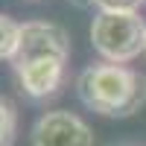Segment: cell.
I'll return each instance as SVG.
<instances>
[{"label":"cell","mask_w":146,"mask_h":146,"mask_svg":"<svg viewBox=\"0 0 146 146\" xmlns=\"http://www.w3.org/2000/svg\"><path fill=\"white\" fill-rule=\"evenodd\" d=\"M76 96L102 117L126 120L146 105V76L126 64H91L76 79Z\"/></svg>","instance_id":"obj_1"},{"label":"cell","mask_w":146,"mask_h":146,"mask_svg":"<svg viewBox=\"0 0 146 146\" xmlns=\"http://www.w3.org/2000/svg\"><path fill=\"white\" fill-rule=\"evenodd\" d=\"M91 47L111 64H126L146 53V23L137 12H96Z\"/></svg>","instance_id":"obj_2"},{"label":"cell","mask_w":146,"mask_h":146,"mask_svg":"<svg viewBox=\"0 0 146 146\" xmlns=\"http://www.w3.org/2000/svg\"><path fill=\"white\" fill-rule=\"evenodd\" d=\"M67 56H70V38L58 23L29 21V23H21L12 67H27L35 62H67Z\"/></svg>","instance_id":"obj_3"},{"label":"cell","mask_w":146,"mask_h":146,"mask_svg":"<svg viewBox=\"0 0 146 146\" xmlns=\"http://www.w3.org/2000/svg\"><path fill=\"white\" fill-rule=\"evenodd\" d=\"M29 146H94V131L79 114L56 108L35 120Z\"/></svg>","instance_id":"obj_4"},{"label":"cell","mask_w":146,"mask_h":146,"mask_svg":"<svg viewBox=\"0 0 146 146\" xmlns=\"http://www.w3.org/2000/svg\"><path fill=\"white\" fill-rule=\"evenodd\" d=\"M64 64L67 62H35L27 67H15V76L21 82V91L29 94L32 100H44L58 91L64 79Z\"/></svg>","instance_id":"obj_5"},{"label":"cell","mask_w":146,"mask_h":146,"mask_svg":"<svg viewBox=\"0 0 146 146\" xmlns=\"http://www.w3.org/2000/svg\"><path fill=\"white\" fill-rule=\"evenodd\" d=\"M18 135V108L9 96H0V146H12Z\"/></svg>","instance_id":"obj_6"},{"label":"cell","mask_w":146,"mask_h":146,"mask_svg":"<svg viewBox=\"0 0 146 146\" xmlns=\"http://www.w3.org/2000/svg\"><path fill=\"white\" fill-rule=\"evenodd\" d=\"M18 35H21V23H15L9 15H0V62H12L18 50Z\"/></svg>","instance_id":"obj_7"},{"label":"cell","mask_w":146,"mask_h":146,"mask_svg":"<svg viewBox=\"0 0 146 146\" xmlns=\"http://www.w3.org/2000/svg\"><path fill=\"white\" fill-rule=\"evenodd\" d=\"M143 0H96L100 12H137Z\"/></svg>","instance_id":"obj_8"},{"label":"cell","mask_w":146,"mask_h":146,"mask_svg":"<svg viewBox=\"0 0 146 146\" xmlns=\"http://www.w3.org/2000/svg\"><path fill=\"white\" fill-rule=\"evenodd\" d=\"M76 9H91V6H96V0H70Z\"/></svg>","instance_id":"obj_9"},{"label":"cell","mask_w":146,"mask_h":146,"mask_svg":"<svg viewBox=\"0 0 146 146\" xmlns=\"http://www.w3.org/2000/svg\"><path fill=\"white\" fill-rule=\"evenodd\" d=\"M143 56H146V53H143Z\"/></svg>","instance_id":"obj_10"}]
</instances>
